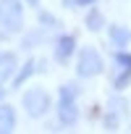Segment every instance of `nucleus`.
<instances>
[{"mask_svg": "<svg viewBox=\"0 0 131 134\" xmlns=\"http://www.w3.org/2000/svg\"><path fill=\"white\" fill-rule=\"evenodd\" d=\"M110 84H113V90H126L128 84H131V69H121V66H115L113 69V76H110Z\"/></svg>", "mask_w": 131, "mask_h": 134, "instance_id": "nucleus-10", "label": "nucleus"}, {"mask_svg": "<svg viewBox=\"0 0 131 134\" xmlns=\"http://www.w3.org/2000/svg\"><path fill=\"white\" fill-rule=\"evenodd\" d=\"M26 5H39V0H24Z\"/></svg>", "mask_w": 131, "mask_h": 134, "instance_id": "nucleus-19", "label": "nucleus"}, {"mask_svg": "<svg viewBox=\"0 0 131 134\" xmlns=\"http://www.w3.org/2000/svg\"><path fill=\"white\" fill-rule=\"evenodd\" d=\"M102 69H105V63H102V55L97 53V47H84L79 53V60H76V76L79 79L100 76Z\"/></svg>", "mask_w": 131, "mask_h": 134, "instance_id": "nucleus-1", "label": "nucleus"}, {"mask_svg": "<svg viewBox=\"0 0 131 134\" xmlns=\"http://www.w3.org/2000/svg\"><path fill=\"white\" fill-rule=\"evenodd\" d=\"M108 40H110L115 47H126V45L131 42V32H128V26H123V24H110V26H108Z\"/></svg>", "mask_w": 131, "mask_h": 134, "instance_id": "nucleus-7", "label": "nucleus"}, {"mask_svg": "<svg viewBox=\"0 0 131 134\" xmlns=\"http://www.w3.org/2000/svg\"><path fill=\"white\" fill-rule=\"evenodd\" d=\"M108 110H113V113H118L121 118H126V116H128V100L121 97V95H115V97L108 100Z\"/></svg>", "mask_w": 131, "mask_h": 134, "instance_id": "nucleus-12", "label": "nucleus"}, {"mask_svg": "<svg viewBox=\"0 0 131 134\" xmlns=\"http://www.w3.org/2000/svg\"><path fill=\"white\" fill-rule=\"evenodd\" d=\"M118 118H121L118 113L108 110V113L102 116V126H105V129H110V131H115V129H118Z\"/></svg>", "mask_w": 131, "mask_h": 134, "instance_id": "nucleus-16", "label": "nucleus"}, {"mask_svg": "<svg viewBox=\"0 0 131 134\" xmlns=\"http://www.w3.org/2000/svg\"><path fill=\"white\" fill-rule=\"evenodd\" d=\"M16 129V110L8 103H0V131H13Z\"/></svg>", "mask_w": 131, "mask_h": 134, "instance_id": "nucleus-9", "label": "nucleus"}, {"mask_svg": "<svg viewBox=\"0 0 131 134\" xmlns=\"http://www.w3.org/2000/svg\"><path fill=\"white\" fill-rule=\"evenodd\" d=\"M60 3H63V8H74V5H76V0H60Z\"/></svg>", "mask_w": 131, "mask_h": 134, "instance_id": "nucleus-18", "label": "nucleus"}, {"mask_svg": "<svg viewBox=\"0 0 131 134\" xmlns=\"http://www.w3.org/2000/svg\"><path fill=\"white\" fill-rule=\"evenodd\" d=\"M34 71H37V60H34V58H26V63L21 66V69H16V74H13L11 84H13V87H24V82H26V79H32V76H34Z\"/></svg>", "mask_w": 131, "mask_h": 134, "instance_id": "nucleus-8", "label": "nucleus"}, {"mask_svg": "<svg viewBox=\"0 0 131 134\" xmlns=\"http://www.w3.org/2000/svg\"><path fill=\"white\" fill-rule=\"evenodd\" d=\"M79 97V87L76 84H63L60 87V100H76Z\"/></svg>", "mask_w": 131, "mask_h": 134, "instance_id": "nucleus-15", "label": "nucleus"}, {"mask_svg": "<svg viewBox=\"0 0 131 134\" xmlns=\"http://www.w3.org/2000/svg\"><path fill=\"white\" fill-rule=\"evenodd\" d=\"M16 69H19V60H16V53H0V87H3L5 82H11L13 79V74H16Z\"/></svg>", "mask_w": 131, "mask_h": 134, "instance_id": "nucleus-5", "label": "nucleus"}, {"mask_svg": "<svg viewBox=\"0 0 131 134\" xmlns=\"http://www.w3.org/2000/svg\"><path fill=\"white\" fill-rule=\"evenodd\" d=\"M74 53H76V37L74 34H60L58 42H55V60L66 66Z\"/></svg>", "mask_w": 131, "mask_h": 134, "instance_id": "nucleus-4", "label": "nucleus"}, {"mask_svg": "<svg viewBox=\"0 0 131 134\" xmlns=\"http://www.w3.org/2000/svg\"><path fill=\"white\" fill-rule=\"evenodd\" d=\"M128 129H131V126H128Z\"/></svg>", "mask_w": 131, "mask_h": 134, "instance_id": "nucleus-21", "label": "nucleus"}, {"mask_svg": "<svg viewBox=\"0 0 131 134\" xmlns=\"http://www.w3.org/2000/svg\"><path fill=\"white\" fill-rule=\"evenodd\" d=\"M21 103H24L26 116H32V118H39V116H45V113L50 110V95H47L45 87H32V90H26Z\"/></svg>", "mask_w": 131, "mask_h": 134, "instance_id": "nucleus-3", "label": "nucleus"}, {"mask_svg": "<svg viewBox=\"0 0 131 134\" xmlns=\"http://www.w3.org/2000/svg\"><path fill=\"white\" fill-rule=\"evenodd\" d=\"M37 19H39V24H42V26H50V29H58V26H60V21H58L50 11H39V13H37Z\"/></svg>", "mask_w": 131, "mask_h": 134, "instance_id": "nucleus-14", "label": "nucleus"}, {"mask_svg": "<svg viewBox=\"0 0 131 134\" xmlns=\"http://www.w3.org/2000/svg\"><path fill=\"white\" fill-rule=\"evenodd\" d=\"M94 3H97V0H76V5H84V8L87 5H94Z\"/></svg>", "mask_w": 131, "mask_h": 134, "instance_id": "nucleus-17", "label": "nucleus"}, {"mask_svg": "<svg viewBox=\"0 0 131 134\" xmlns=\"http://www.w3.org/2000/svg\"><path fill=\"white\" fill-rule=\"evenodd\" d=\"M0 26L5 32H21L24 26V5L21 0H0Z\"/></svg>", "mask_w": 131, "mask_h": 134, "instance_id": "nucleus-2", "label": "nucleus"}, {"mask_svg": "<svg viewBox=\"0 0 131 134\" xmlns=\"http://www.w3.org/2000/svg\"><path fill=\"white\" fill-rule=\"evenodd\" d=\"M84 24H87V29L89 32H102L105 29V16H102V11H97V8H89L87 11V16H84Z\"/></svg>", "mask_w": 131, "mask_h": 134, "instance_id": "nucleus-11", "label": "nucleus"}, {"mask_svg": "<svg viewBox=\"0 0 131 134\" xmlns=\"http://www.w3.org/2000/svg\"><path fill=\"white\" fill-rule=\"evenodd\" d=\"M58 118L63 126H74L79 121V108H76V100H60L58 103Z\"/></svg>", "mask_w": 131, "mask_h": 134, "instance_id": "nucleus-6", "label": "nucleus"}, {"mask_svg": "<svg viewBox=\"0 0 131 134\" xmlns=\"http://www.w3.org/2000/svg\"><path fill=\"white\" fill-rule=\"evenodd\" d=\"M3 97H5V90H0V100H3Z\"/></svg>", "mask_w": 131, "mask_h": 134, "instance_id": "nucleus-20", "label": "nucleus"}, {"mask_svg": "<svg viewBox=\"0 0 131 134\" xmlns=\"http://www.w3.org/2000/svg\"><path fill=\"white\" fill-rule=\"evenodd\" d=\"M113 63L121 66V69H131V53H126V50L118 47V53H113Z\"/></svg>", "mask_w": 131, "mask_h": 134, "instance_id": "nucleus-13", "label": "nucleus"}]
</instances>
